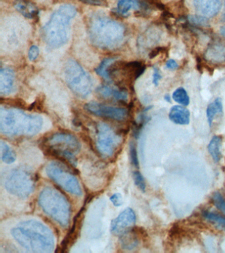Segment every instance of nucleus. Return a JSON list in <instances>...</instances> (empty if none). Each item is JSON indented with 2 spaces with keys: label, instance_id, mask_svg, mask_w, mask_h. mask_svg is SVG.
Returning <instances> with one entry per match:
<instances>
[{
  "label": "nucleus",
  "instance_id": "4",
  "mask_svg": "<svg viewBox=\"0 0 225 253\" xmlns=\"http://www.w3.org/2000/svg\"><path fill=\"white\" fill-rule=\"evenodd\" d=\"M77 14V9L71 4L62 5L53 13L43 30V37L49 46L57 48L68 42L71 23Z\"/></svg>",
  "mask_w": 225,
  "mask_h": 253
},
{
  "label": "nucleus",
  "instance_id": "8",
  "mask_svg": "<svg viewBox=\"0 0 225 253\" xmlns=\"http://www.w3.org/2000/svg\"><path fill=\"white\" fill-rule=\"evenodd\" d=\"M7 191L19 198L28 197L34 191L35 179L33 172L25 167L15 168L5 181Z\"/></svg>",
  "mask_w": 225,
  "mask_h": 253
},
{
  "label": "nucleus",
  "instance_id": "11",
  "mask_svg": "<svg viewBox=\"0 0 225 253\" xmlns=\"http://www.w3.org/2000/svg\"><path fill=\"white\" fill-rule=\"evenodd\" d=\"M84 108L89 112L95 116L118 121V122L125 120L128 116L127 109L105 106L97 102H89L85 105Z\"/></svg>",
  "mask_w": 225,
  "mask_h": 253
},
{
  "label": "nucleus",
  "instance_id": "16",
  "mask_svg": "<svg viewBox=\"0 0 225 253\" xmlns=\"http://www.w3.org/2000/svg\"><path fill=\"white\" fill-rule=\"evenodd\" d=\"M169 119L176 124L185 126L190 122V113L184 107L175 106L170 111Z\"/></svg>",
  "mask_w": 225,
  "mask_h": 253
},
{
  "label": "nucleus",
  "instance_id": "6",
  "mask_svg": "<svg viewBox=\"0 0 225 253\" xmlns=\"http://www.w3.org/2000/svg\"><path fill=\"white\" fill-rule=\"evenodd\" d=\"M43 146L50 155L68 162L76 167V156L80 152L81 144L78 138L68 132H56L48 136Z\"/></svg>",
  "mask_w": 225,
  "mask_h": 253
},
{
  "label": "nucleus",
  "instance_id": "22",
  "mask_svg": "<svg viewBox=\"0 0 225 253\" xmlns=\"http://www.w3.org/2000/svg\"><path fill=\"white\" fill-rule=\"evenodd\" d=\"M1 160L4 163L10 164L16 160V154L6 142L1 141Z\"/></svg>",
  "mask_w": 225,
  "mask_h": 253
},
{
  "label": "nucleus",
  "instance_id": "24",
  "mask_svg": "<svg viewBox=\"0 0 225 253\" xmlns=\"http://www.w3.org/2000/svg\"><path fill=\"white\" fill-rule=\"evenodd\" d=\"M116 60L115 57H108V58L104 59L96 69V73L102 78L106 79V80H110V77L108 75V69L110 65Z\"/></svg>",
  "mask_w": 225,
  "mask_h": 253
},
{
  "label": "nucleus",
  "instance_id": "17",
  "mask_svg": "<svg viewBox=\"0 0 225 253\" xmlns=\"http://www.w3.org/2000/svg\"><path fill=\"white\" fill-rule=\"evenodd\" d=\"M14 7L25 17L31 19H36L39 17L38 7L32 2L27 0H17L15 2Z\"/></svg>",
  "mask_w": 225,
  "mask_h": 253
},
{
  "label": "nucleus",
  "instance_id": "14",
  "mask_svg": "<svg viewBox=\"0 0 225 253\" xmlns=\"http://www.w3.org/2000/svg\"><path fill=\"white\" fill-rule=\"evenodd\" d=\"M15 73L12 69L5 67L0 71V93L7 95L13 92L14 87Z\"/></svg>",
  "mask_w": 225,
  "mask_h": 253
},
{
  "label": "nucleus",
  "instance_id": "10",
  "mask_svg": "<svg viewBox=\"0 0 225 253\" xmlns=\"http://www.w3.org/2000/svg\"><path fill=\"white\" fill-rule=\"evenodd\" d=\"M121 143V136L116 134L107 124L100 123L97 126L96 146L104 158H111Z\"/></svg>",
  "mask_w": 225,
  "mask_h": 253
},
{
  "label": "nucleus",
  "instance_id": "13",
  "mask_svg": "<svg viewBox=\"0 0 225 253\" xmlns=\"http://www.w3.org/2000/svg\"><path fill=\"white\" fill-rule=\"evenodd\" d=\"M195 10L199 15L206 18L215 17L222 7V0H194Z\"/></svg>",
  "mask_w": 225,
  "mask_h": 253
},
{
  "label": "nucleus",
  "instance_id": "29",
  "mask_svg": "<svg viewBox=\"0 0 225 253\" xmlns=\"http://www.w3.org/2000/svg\"><path fill=\"white\" fill-rule=\"evenodd\" d=\"M130 152L132 163L133 164L134 166L137 168L139 166V161H138L137 150H136L135 145L132 142L130 144Z\"/></svg>",
  "mask_w": 225,
  "mask_h": 253
},
{
  "label": "nucleus",
  "instance_id": "25",
  "mask_svg": "<svg viewBox=\"0 0 225 253\" xmlns=\"http://www.w3.org/2000/svg\"><path fill=\"white\" fill-rule=\"evenodd\" d=\"M173 99L181 106H187L189 104L188 94L183 88H179L173 92Z\"/></svg>",
  "mask_w": 225,
  "mask_h": 253
},
{
  "label": "nucleus",
  "instance_id": "34",
  "mask_svg": "<svg viewBox=\"0 0 225 253\" xmlns=\"http://www.w3.org/2000/svg\"><path fill=\"white\" fill-rule=\"evenodd\" d=\"M167 48L166 47H157L152 49L151 52L149 53V57L150 59L155 58L157 55H159L161 52L165 51Z\"/></svg>",
  "mask_w": 225,
  "mask_h": 253
},
{
  "label": "nucleus",
  "instance_id": "9",
  "mask_svg": "<svg viewBox=\"0 0 225 253\" xmlns=\"http://www.w3.org/2000/svg\"><path fill=\"white\" fill-rule=\"evenodd\" d=\"M47 175L64 191L76 196L82 195V189L76 176L58 162L49 164L46 168Z\"/></svg>",
  "mask_w": 225,
  "mask_h": 253
},
{
  "label": "nucleus",
  "instance_id": "12",
  "mask_svg": "<svg viewBox=\"0 0 225 253\" xmlns=\"http://www.w3.org/2000/svg\"><path fill=\"white\" fill-rule=\"evenodd\" d=\"M136 216L133 210L126 209L116 218L113 219L110 225V231L114 235L121 236L134 226Z\"/></svg>",
  "mask_w": 225,
  "mask_h": 253
},
{
  "label": "nucleus",
  "instance_id": "7",
  "mask_svg": "<svg viewBox=\"0 0 225 253\" xmlns=\"http://www.w3.org/2000/svg\"><path fill=\"white\" fill-rule=\"evenodd\" d=\"M64 73L67 84L75 94L83 98L90 96L92 89L91 78L80 63L70 59L65 66Z\"/></svg>",
  "mask_w": 225,
  "mask_h": 253
},
{
  "label": "nucleus",
  "instance_id": "31",
  "mask_svg": "<svg viewBox=\"0 0 225 253\" xmlns=\"http://www.w3.org/2000/svg\"><path fill=\"white\" fill-rule=\"evenodd\" d=\"M110 200L115 207H120L123 204V199L121 194L120 193L114 194L110 198Z\"/></svg>",
  "mask_w": 225,
  "mask_h": 253
},
{
  "label": "nucleus",
  "instance_id": "27",
  "mask_svg": "<svg viewBox=\"0 0 225 253\" xmlns=\"http://www.w3.org/2000/svg\"><path fill=\"white\" fill-rule=\"evenodd\" d=\"M213 203L215 207L225 215V201L220 193L216 192L213 196Z\"/></svg>",
  "mask_w": 225,
  "mask_h": 253
},
{
  "label": "nucleus",
  "instance_id": "18",
  "mask_svg": "<svg viewBox=\"0 0 225 253\" xmlns=\"http://www.w3.org/2000/svg\"><path fill=\"white\" fill-rule=\"evenodd\" d=\"M97 93L104 98H113L117 101H126L128 99V93L124 89L118 90L106 85L98 87Z\"/></svg>",
  "mask_w": 225,
  "mask_h": 253
},
{
  "label": "nucleus",
  "instance_id": "35",
  "mask_svg": "<svg viewBox=\"0 0 225 253\" xmlns=\"http://www.w3.org/2000/svg\"><path fill=\"white\" fill-rule=\"evenodd\" d=\"M166 67L169 69H176L179 67V64H178L177 61L174 60V59H169L166 63Z\"/></svg>",
  "mask_w": 225,
  "mask_h": 253
},
{
  "label": "nucleus",
  "instance_id": "36",
  "mask_svg": "<svg viewBox=\"0 0 225 253\" xmlns=\"http://www.w3.org/2000/svg\"><path fill=\"white\" fill-rule=\"evenodd\" d=\"M196 61H197V70L199 71V73H203V65L202 62H201V59L200 57L197 56L196 57Z\"/></svg>",
  "mask_w": 225,
  "mask_h": 253
},
{
  "label": "nucleus",
  "instance_id": "33",
  "mask_svg": "<svg viewBox=\"0 0 225 253\" xmlns=\"http://www.w3.org/2000/svg\"><path fill=\"white\" fill-rule=\"evenodd\" d=\"M162 76L160 73L159 69L157 67H153V83L155 86H157L159 84V81L161 80Z\"/></svg>",
  "mask_w": 225,
  "mask_h": 253
},
{
  "label": "nucleus",
  "instance_id": "32",
  "mask_svg": "<svg viewBox=\"0 0 225 253\" xmlns=\"http://www.w3.org/2000/svg\"><path fill=\"white\" fill-rule=\"evenodd\" d=\"M39 55V49L36 45H32L29 49V58L31 61L36 60Z\"/></svg>",
  "mask_w": 225,
  "mask_h": 253
},
{
  "label": "nucleus",
  "instance_id": "1",
  "mask_svg": "<svg viewBox=\"0 0 225 253\" xmlns=\"http://www.w3.org/2000/svg\"><path fill=\"white\" fill-rule=\"evenodd\" d=\"M11 233L21 247L31 252L50 253L54 248L52 231L40 221H23L11 229Z\"/></svg>",
  "mask_w": 225,
  "mask_h": 253
},
{
  "label": "nucleus",
  "instance_id": "2",
  "mask_svg": "<svg viewBox=\"0 0 225 253\" xmlns=\"http://www.w3.org/2000/svg\"><path fill=\"white\" fill-rule=\"evenodd\" d=\"M43 119L19 109H0V131L7 136H33L43 127Z\"/></svg>",
  "mask_w": 225,
  "mask_h": 253
},
{
  "label": "nucleus",
  "instance_id": "38",
  "mask_svg": "<svg viewBox=\"0 0 225 253\" xmlns=\"http://www.w3.org/2000/svg\"><path fill=\"white\" fill-rule=\"evenodd\" d=\"M165 100L167 101L168 102H171V97L169 94H166L165 96Z\"/></svg>",
  "mask_w": 225,
  "mask_h": 253
},
{
  "label": "nucleus",
  "instance_id": "23",
  "mask_svg": "<svg viewBox=\"0 0 225 253\" xmlns=\"http://www.w3.org/2000/svg\"><path fill=\"white\" fill-rule=\"evenodd\" d=\"M205 218L212 223L217 228L225 231V218L217 213L205 211L203 213Z\"/></svg>",
  "mask_w": 225,
  "mask_h": 253
},
{
  "label": "nucleus",
  "instance_id": "26",
  "mask_svg": "<svg viewBox=\"0 0 225 253\" xmlns=\"http://www.w3.org/2000/svg\"><path fill=\"white\" fill-rule=\"evenodd\" d=\"M188 23L196 27H208V20L201 15H190L187 17Z\"/></svg>",
  "mask_w": 225,
  "mask_h": 253
},
{
  "label": "nucleus",
  "instance_id": "3",
  "mask_svg": "<svg viewBox=\"0 0 225 253\" xmlns=\"http://www.w3.org/2000/svg\"><path fill=\"white\" fill-rule=\"evenodd\" d=\"M90 41L101 49L116 48L125 37V28L119 22L106 16H92L89 25Z\"/></svg>",
  "mask_w": 225,
  "mask_h": 253
},
{
  "label": "nucleus",
  "instance_id": "30",
  "mask_svg": "<svg viewBox=\"0 0 225 253\" xmlns=\"http://www.w3.org/2000/svg\"><path fill=\"white\" fill-rule=\"evenodd\" d=\"M82 3L88 4V5L94 6H108L107 1L106 0H80Z\"/></svg>",
  "mask_w": 225,
  "mask_h": 253
},
{
  "label": "nucleus",
  "instance_id": "21",
  "mask_svg": "<svg viewBox=\"0 0 225 253\" xmlns=\"http://www.w3.org/2000/svg\"><path fill=\"white\" fill-rule=\"evenodd\" d=\"M120 237H121L120 244H121L122 249H126V250H132L137 246V237L132 229H130Z\"/></svg>",
  "mask_w": 225,
  "mask_h": 253
},
{
  "label": "nucleus",
  "instance_id": "28",
  "mask_svg": "<svg viewBox=\"0 0 225 253\" xmlns=\"http://www.w3.org/2000/svg\"><path fill=\"white\" fill-rule=\"evenodd\" d=\"M134 179L136 186H137L141 191L145 192L146 189L145 182L141 173L139 171L134 172Z\"/></svg>",
  "mask_w": 225,
  "mask_h": 253
},
{
  "label": "nucleus",
  "instance_id": "19",
  "mask_svg": "<svg viewBox=\"0 0 225 253\" xmlns=\"http://www.w3.org/2000/svg\"><path fill=\"white\" fill-rule=\"evenodd\" d=\"M223 110L222 100L220 98L215 99L207 108V118L209 126H212L213 120L217 115L222 114Z\"/></svg>",
  "mask_w": 225,
  "mask_h": 253
},
{
  "label": "nucleus",
  "instance_id": "39",
  "mask_svg": "<svg viewBox=\"0 0 225 253\" xmlns=\"http://www.w3.org/2000/svg\"><path fill=\"white\" fill-rule=\"evenodd\" d=\"M223 21H225V13L223 14Z\"/></svg>",
  "mask_w": 225,
  "mask_h": 253
},
{
  "label": "nucleus",
  "instance_id": "37",
  "mask_svg": "<svg viewBox=\"0 0 225 253\" xmlns=\"http://www.w3.org/2000/svg\"><path fill=\"white\" fill-rule=\"evenodd\" d=\"M221 35L223 36L225 39V27H221L220 29Z\"/></svg>",
  "mask_w": 225,
  "mask_h": 253
},
{
  "label": "nucleus",
  "instance_id": "15",
  "mask_svg": "<svg viewBox=\"0 0 225 253\" xmlns=\"http://www.w3.org/2000/svg\"><path fill=\"white\" fill-rule=\"evenodd\" d=\"M205 58L213 63L225 62V45L217 42L211 43L205 52Z\"/></svg>",
  "mask_w": 225,
  "mask_h": 253
},
{
  "label": "nucleus",
  "instance_id": "5",
  "mask_svg": "<svg viewBox=\"0 0 225 253\" xmlns=\"http://www.w3.org/2000/svg\"><path fill=\"white\" fill-rule=\"evenodd\" d=\"M39 203L46 215L61 226H68L70 218V204L58 190L50 187L45 188L39 195Z\"/></svg>",
  "mask_w": 225,
  "mask_h": 253
},
{
  "label": "nucleus",
  "instance_id": "20",
  "mask_svg": "<svg viewBox=\"0 0 225 253\" xmlns=\"http://www.w3.org/2000/svg\"><path fill=\"white\" fill-rule=\"evenodd\" d=\"M222 138L220 136H213L208 145L209 154L216 163L220 161L221 158V148Z\"/></svg>",
  "mask_w": 225,
  "mask_h": 253
}]
</instances>
